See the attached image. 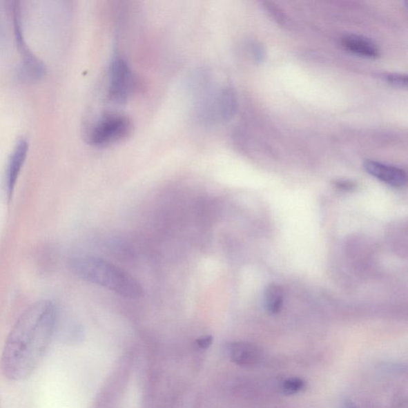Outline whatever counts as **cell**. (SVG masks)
I'll return each mask as SVG.
<instances>
[{"instance_id": "obj_10", "label": "cell", "mask_w": 408, "mask_h": 408, "mask_svg": "<svg viewBox=\"0 0 408 408\" xmlns=\"http://www.w3.org/2000/svg\"><path fill=\"white\" fill-rule=\"evenodd\" d=\"M239 103L233 88L226 86L220 90L216 105L217 122H229L233 118L237 111Z\"/></svg>"}, {"instance_id": "obj_1", "label": "cell", "mask_w": 408, "mask_h": 408, "mask_svg": "<svg viewBox=\"0 0 408 408\" xmlns=\"http://www.w3.org/2000/svg\"><path fill=\"white\" fill-rule=\"evenodd\" d=\"M59 314L49 300L35 302L15 322L3 345L0 370L19 382L32 376L48 353L56 335Z\"/></svg>"}, {"instance_id": "obj_3", "label": "cell", "mask_w": 408, "mask_h": 408, "mask_svg": "<svg viewBox=\"0 0 408 408\" xmlns=\"http://www.w3.org/2000/svg\"><path fill=\"white\" fill-rule=\"evenodd\" d=\"M131 130L132 123L128 117L120 113H107L92 126L88 141L95 147H106L124 140Z\"/></svg>"}, {"instance_id": "obj_12", "label": "cell", "mask_w": 408, "mask_h": 408, "mask_svg": "<svg viewBox=\"0 0 408 408\" xmlns=\"http://www.w3.org/2000/svg\"><path fill=\"white\" fill-rule=\"evenodd\" d=\"M307 383L299 377H291L286 379L281 385V391L284 395L293 396L306 389Z\"/></svg>"}, {"instance_id": "obj_13", "label": "cell", "mask_w": 408, "mask_h": 408, "mask_svg": "<svg viewBox=\"0 0 408 408\" xmlns=\"http://www.w3.org/2000/svg\"><path fill=\"white\" fill-rule=\"evenodd\" d=\"M380 79L398 89H406L407 75L398 73H384L379 75Z\"/></svg>"}, {"instance_id": "obj_2", "label": "cell", "mask_w": 408, "mask_h": 408, "mask_svg": "<svg viewBox=\"0 0 408 408\" xmlns=\"http://www.w3.org/2000/svg\"><path fill=\"white\" fill-rule=\"evenodd\" d=\"M71 270L81 280L115 292L122 297L142 296L141 284L128 273L101 258L80 255L72 258Z\"/></svg>"}, {"instance_id": "obj_14", "label": "cell", "mask_w": 408, "mask_h": 408, "mask_svg": "<svg viewBox=\"0 0 408 408\" xmlns=\"http://www.w3.org/2000/svg\"><path fill=\"white\" fill-rule=\"evenodd\" d=\"M250 52L257 63H262L266 59V50L263 46L257 42H253L249 46Z\"/></svg>"}, {"instance_id": "obj_16", "label": "cell", "mask_w": 408, "mask_h": 408, "mask_svg": "<svg viewBox=\"0 0 408 408\" xmlns=\"http://www.w3.org/2000/svg\"><path fill=\"white\" fill-rule=\"evenodd\" d=\"M213 342V338L211 336H205V337L200 338L196 340V344L200 349H208Z\"/></svg>"}, {"instance_id": "obj_7", "label": "cell", "mask_w": 408, "mask_h": 408, "mask_svg": "<svg viewBox=\"0 0 408 408\" xmlns=\"http://www.w3.org/2000/svg\"><path fill=\"white\" fill-rule=\"evenodd\" d=\"M363 168L367 172L380 182L395 188H402L407 182V173L404 169L392 166L379 162L365 161Z\"/></svg>"}, {"instance_id": "obj_6", "label": "cell", "mask_w": 408, "mask_h": 408, "mask_svg": "<svg viewBox=\"0 0 408 408\" xmlns=\"http://www.w3.org/2000/svg\"><path fill=\"white\" fill-rule=\"evenodd\" d=\"M29 150V144L27 139L20 137L13 148L11 156L9 157L6 172V191L9 200H11L15 185L21 173V170L27 159Z\"/></svg>"}, {"instance_id": "obj_4", "label": "cell", "mask_w": 408, "mask_h": 408, "mask_svg": "<svg viewBox=\"0 0 408 408\" xmlns=\"http://www.w3.org/2000/svg\"><path fill=\"white\" fill-rule=\"evenodd\" d=\"M108 79V95L113 101L125 103L136 90V76L121 55L113 57Z\"/></svg>"}, {"instance_id": "obj_5", "label": "cell", "mask_w": 408, "mask_h": 408, "mask_svg": "<svg viewBox=\"0 0 408 408\" xmlns=\"http://www.w3.org/2000/svg\"><path fill=\"white\" fill-rule=\"evenodd\" d=\"M14 18V30L15 40L20 53L23 56V61L19 70V77L26 81H38L46 75V66L42 61L37 58L29 49L25 42L23 22L22 10L20 3L17 2L12 6Z\"/></svg>"}, {"instance_id": "obj_9", "label": "cell", "mask_w": 408, "mask_h": 408, "mask_svg": "<svg viewBox=\"0 0 408 408\" xmlns=\"http://www.w3.org/2000/svg\"><path fill=\"white\" fill-rule=\"evenodd\" d=\"M342 44L349 52L367 59H376L380 56L378 46L373 41L362 36L349 35L344 36Z\"/></svg>"}, {"instance_id": "obj_8", "label": "cell", "mask_w": 408, "mask_h": 408, "mask_svg": "<svg viewBox=\"0 0 408 408\" xmlns=\"http://www.w3.org/2000/svg\"><path fill=\"white\" fill-rule=\"evenodd\" d=\"M227 353L234 363L244 367L255 366L261 358L260 349L256 345L244 342H231Z\"/></svg>"}, {"instance_id": "obj_15", "label": "cell", "mask_w": 408, "mask_h": 408, "mask_svg": "<svg viewBox=\"0 0 408 408\" xmlns=\"http://www.w3.org/2000/svg\"><path fill=\"white\" fill-rule=\"evenodd\" d=\"M264 8L266 12L270 14L273 19H275L276 21L280 24L285 23V17H284V15L281 13L280 9L273 6V5H271L270 3H266Z\"/></svg>"}, {"instance_id": "obj_17", "label": "cell", "mask_w": 408, "mask_h": 408, "mask_svg": "<svg viewBox=\"0 0 408 408\" xmlns=\"http://www.w3.org/2000/svg\"><path fill=\"white\" fill-rule=\"evenodd\" d=\"M337 186L340 189L351 190L355 187V184L350 182H338Z\"/></svg>"}, {"instance_id": "obj_11", "label": "cell", "mask_w": 408, "mask_h": 408, "mask_svg": "<svg viewBox=\"0 0 408 408\" xmlns=\"http://www.w3.org/2000/svg\"><path fill=\"white\" fill-rule=\"evenodd\" d=\"M266 311L271 314L280 313L284 303V291L278 284L267 286L263 295Z\"/></svg>"}]
</instances>
